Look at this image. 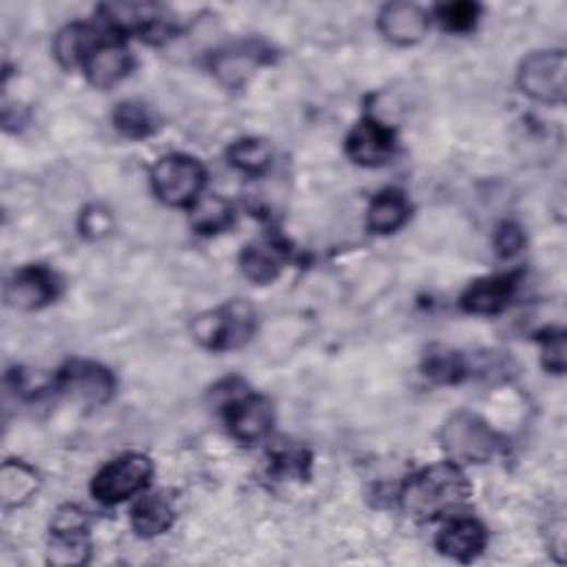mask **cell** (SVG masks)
I'll return each instance as SVG.
<instances>
[{"mask_svg":"<svg viewBox=\"0 0 567 567\" xmlns=\"http://www.w3.org/2000/svg\"><path fill=\"white\" fill-rule=\"evenodd\" d=\"M470 497V483L454 461L430 465L409 479L401 491V506L411 517L439 519L459 510Z\"/></svg>","mask_w":567,"mask_h":567,"instance_id":"6da1fadb","label":"cell"},{"mask_svg":"<svg viewBox=\"0 0 567 567\" xmlns=\"http://www.w3.org/2000/svg\"><path fill=\"white\" fill-rule=\"evenodd\" d=\"M256 329V310L247 302H228L193 321L196 340L209 351H233L245 346Z\"/></svg>","mask_w":567,"mask_h":567,"instance_id":"7a4b0ae2","label":"cell"},{"mask_svg":"<svg viewBox=\"0 0 567 567\" xmlns=\"http://www.w3.org/2000/svg\"><path fill=\"white\" fill-rule=\"evenodd\" d=\"M204 167L191 155L172 153L160 157L151 169L155 196L169 206H191L204 189Z\"/></svg>","mask_w":567,"mask_h":567,"instance_id":"3957f363","label":"cell"},{"mask_svg":"<svg viewBox=\"0 0 567 567\" xmlns=\"http://www.w3.org/2000/svg\"><path fill=\"white\" fill-rule=\"evenodd\" d=\"M441 444L454 463H483L499 452V435L470 411H459L446 422Z\"/></svg>","mask_w":567,"mask_h":567,"instance_id":"277c9868","label":"cell"},{"mask_svg":"<svg viewBox=\"0 0 567 567\" xmlns=\"http://www.w3.org/2000/svg\"><path fill=\"white\" fill-rule=\"evenodd\" d=\"M519 90L536 103L563 105L567 96V58L565 51L530 54L517 73Z\"/></svg>","mask_w":567,"mask_h":567,"instance_id":"5b68a950","label":"cell"},{"mask_svg":"<svg viewBox=\"0 0 567 567\" xmlns=\"http://www.w3.org/2000/svg\"><path fill=\"white\" fill-rule=\"evenodd\" d=\"M153 474V463L149 457L129 452L111 463H107L92 481V495L107 506L122 504L138 493H142Z\"/></svg>","mask_w":567,"mask_h":567,"instance_id":"8992f818","label":"cell"},{"mask_svg":"<svg viewBox=\"0 0 567 567\" xmlns=\"http://www.w3.org/2000/svg\"><path fill=\"white\" fill-rule=\"evenodd\" d=\"M114 377L107 368L92 362H71L58 375V390L80 406L96 409L114 394Z\"/></svg>","mask_w":567,"mask_h":567,"instance_id":"52a82bcc","label":"cell"},{"mask_svg":"<svg viewBox=\"0 0 567 567\" xmlns=\"http://www.w3.org/2000/svg\"><path fill=\"white\" fill-rule=\"evenodd\" d=\"M271 401L260 394H233L226 403V422L231 435L241 444L264 439L273 426Z\"/></svg>","mask_w":567,"mask_h":567,"instance_id":"ba28073f","label":"cell"},{"mask_svg":"<svg viewBox=\"0 0 567 567\" xmlns=\"http://www.w3.org/2000/svg\"><path fill=\"white\" fill-rule=\"evenodd\" d=\"M346 151L362 167H383L394 153V133L377 118H364L351 131Z\"/></svg>","mask_w":567,"mask_h":567,"instance_id":"9c48e42d","label":"cell"},{"mask_svg":"<svg viewBox=\"0 0 567 567\" xmlns=\"http://www.w3.org/2000/svg\"><path fill=\"white\" fill-rule=\"evenodd\" d=\"M56 277L45 267H27L19 271L5 286L8 304L19 310L43 308L56 297Z\"/></svg>","mask_w":567,"mask_h":567,"instance_id":"30bf717a","label":"cell"},{"mask_svg":"<svg viewBox=\"0 0 567 567\" xmlns=\"http://www.w3.org/2000/svg\"><path fill=\"white\" fill-rule=\"evenodd\" d=\"M379 32L394 45H415L428 32V14L413 3H390L379 14Z\"/></svg>","mask_w":567,"mask_h":567,"instance_id":"8fae6325","label":"cell"},{"mask_svg":"<svg viewBox=\"0 0 567 567\" xmlns=\"http://www.w3.org/2000/svg\"><path fill=\"white\" fill-rule=\"evenodd\" d=\"M131 67H133L131 51L118 43L98 45L85 62L87 80H90V85H94L96 90L116 87L120 80H125L129 75Z\"/></svg>","mask_w":567,"mask_h":567,"instance_id":"7c38bea8","label":"cell"},{"mask_svg":"<svg viewBox=\"0 0 567 567\" xmlns=\"http://www.w3.org/2000/svg\"><path fill=\"white\" fill-rule=\"evenodd\" d=\"M517 280L512 275H495L483 277L468 286L461 295V306L472 315H497L501 312L515 297Z\"/></svg>","mask_w":567,"mask_h":567,"instance_id":"4fadbf2b","label":"cell"},{"mask_svg":"<svg viewBox=\"0 0 567 567\" xmlns=\"http://www.w3.org/2000/svg\"><path fill=\"white\" fill-rule=\"evenodd\" d=\"M488 543V532L474 519H454L437 536V547L441 554L454 560L476 558Z\"/></svg>","mask_w":567,"mask_h":567,"instance_id":"5bb4252c","label":"cell"},{"mask_svg":"<svg viewBox=\"0 0 567 567\" xmlns=\"http://www.w3.org/2000/svg\"><path fill=\"white\" fill-rule=\"evenodd\" d=\"M38 472L23 461H5L0 470V501L3 508H21L38 493Z\"/></svg>","mask_w":567,"mask_h":567,"instance_id":"9a60e30c","label":"cell"},{"mask_svg":"<svg viewBox=\"0 0 567 567\" xmlns=\"http://www.w3.org/2000/svg\"><path fill=\"white\" fill-rule=\"evenodd\" d=\"M98 45L101 43H98L94 29H90L83 23H73L58 32V36L54 40V56L60 62V67L73 69L80 62H87V58L92 56V51Z\"/></svg>","mask_w":567,"mask_h":567,"instance_id":"2e32d148","label":"cell"},{"mask_svg":"<svg viewBox=\"0 0 567 567\" xmlns=\"http://www.w3.org/2000/svg\"><path fill=\"white\" fill-rule=\"evenodd\" d=\"M176 521L174 506L167 497L149 495L140 499L131 510V525L138 536L151 539L157 534H165Z\"/></svg>","mask_w":567,"mask_h":567,"instance_id":"e0dca14e","label":"cell"},{"mask_svg":"<svg viewBox=\"0 0 567 567\" xmlns=\"http://www.w3.org/2000/svg\"><path fill=\"white\" fill-rule=\"evenodd\" d=\"M409 215H411V206L406 198H403L399 191H383L370 202L366 224L373 233L388 235L406 224Z\"/></svg>","mask_w":567,"mask_h":567,"instance_id":"ac0fdd59","label":"cell"},{"mask_svg":"<svg viewBox=\"0 0 567 567\" xmlns=\"http://www.w3.org/2000/svg\"><path fill=\"white\" fill-rule=\"evenodd\" d=\"M241 273H245L256 284H271L282 267H284V251L271 241H256V245L247 247L239 258Z\"/></svg>","mask_w":567,"mask_h":567,"instance_id":"d6986e66","label":"cell"},{"mask_svg":"<svg viewBox=\"0 0 567 567\" xmlns=\"http://www.w3.org/2000/svg\"><path fill=\"white\" fill-rule=\"evenodd\" d=\"M262 62V56L253 47H233L226 51H220L213 58V73L228 87H237L247 83L249 75L256 71V67Z\"/></svg>","mask_w":567,"mask_h":567,"instance_id":"ffe728a7","label":"cell"},{"mask_svg":"<svg viewBox=\"0 0 567 567\" xmlns=\"http://www.w3.org/2000/svg\"><path fill=\"white\" fill-rule=\"evenodd\" d=\"M191 224L198 233H222L233 224V206L217 193L200 196L191 204Z\"/></svg>","mask_w":567,"mask_h":567,"instance_id":"44dd1931","label":"cell"},{"mask_svg":"<svg viewBox=\"0 0 567 567\" xmlns=\"http://www.w3.org/2000/svg\"><path fill=\"white\" fill-rule=\"evenodd\" d=\"M87 530H51L49 563L54 565H85L92 556Z\"/></svg>","mask_w":567,"mask_h":567,"instance_id":"7402d4cb","label":"cell"},{"mask_svg":"<svg viewBox=\"0 0 567 567\" xmlns=\"http://www.w3.org/2000/svg\"><path fill=\"white\" fill-rule=\"evenodd\" d=\"M107 21L118 32H151L162 23L160 10L146 3H116L103 8Z\"/></svg>","mask_w":567,"mask_h":567,"instance_id":"603a6c76","label":"cell"},{"mask_svg":"<svg viewBox=\"0 0 567 567\" xmlns=\"http://www.w3.org/2000/svg\"><path fill=\"white\" fill-rule=\"evenodd\" d=\"M228 160L235 169L245 172L249 176H260L271 165V149L264 140H256V138L237 140L228 149Z\"/></svg>","mask_w":567,"mask_h":567,"instance_id":"cb8c5ba5","label":"cell"},{"mask_svg":"<svg viewBox=\"0 0 567 567\" xmlns=\"http://www.w3.org/2000/svg\"><path fill=\"white\" fill-rule=\"evenodd\" d=\"M114 127L131 140H140L153 133L155 125L149 109L140 103H122L114 111Z\"/></svg>","mask_w":567,"mask_h":567,"instance_id":"d4e9b609","label":"cell"},{"mask_svg":"<svg viewBox=\"0 0 567 567\" xmlns=\"http://www.w3.org/2000/svg\"><path fill=\"white\" fill-rule=\"evenodd\" d=\"M479 8L474 3H450L439 8V21L448 32H470L476 25Z\"/></svg>","mask_w":567,"mask_h":567,"instance_id":"484cf974","label":"cell"},{"mask_svg":"<svg viewBox=\"0 0 567 567\" xmlns=\"http://www.w3.org/2000/svg\"><path fill=\"white\" fill-rule=\"evenodd\" d=\"M426 375L439 383H452L463 377V362L457 353H439L426 362Z\"/></svg>","mask_w":567,"mask_h":567,"instance_id":"4316f807","label":"cell"},{"mask_svg":"<svg viewBox=\"0 0 567 567\" xmlns=\"http://www.w3.org/2000/svg\"><path fill=\"white\" fill-rule=\"evenodd\" d=\"M543 366L554 373V375H563L565 366H567V344H565V333L560 331H550L543 338Z\"/></svg>","mask_w":567,"mask_h":567,"instance_id":"83f0119b","label":"cell"},{"mask_svg":"<svg viewBox=\"0 0 567 567\" xmlns=\"http://www.w3.org/2000/svg\"><path fill=\"white\" fill-rule=\"evenodd\" d=\"M495 247L499 251L501 258H515L517 253L523 251L525 247V233L519 224L515 222H506L499 226L497 235H495Z\"/></svg>","mask_w":567,"mask_h":567,"instance_id":"f1b7e54d","label":"cell"},{"mask_svg":"<svg viewBox=\"0 0 567 567\" xmlns=\"http://www.w3.org/2000/svg\"><path fill=\"white\" fill-rule=\"evenodd\" d=\"M111 228V217L105 209L92 206L83 213V220H80V231H83L87 237H103L107 235Z\"/></svg>","mask_w":567,"mask_h":567,"instance_id":"f546056e","label":"cell"}]
</instances>
